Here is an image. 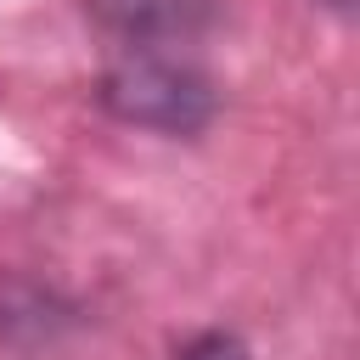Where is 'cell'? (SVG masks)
Segmentation results:
<instances>
[{
  "mask_svg": "<svg viewBox=\"0 0 360 360\" xmlns=\"http://www.w3.org/2000/svg\"><path fill=\"white\" fill-rule=\"evenodd\" d=\"M101 107L118 124L152 135H197L219 112V90L191 56V45H129L101 68Z\"/></svg>",
  "mask_w": 360,
  "mask_h": 360,
  "instance_id": "obj_1",
  "label": "cell"
},
{
  "mask_svg": "<svg viewBox=\"0 0 360 360\" xmlns=\"http://www.w3.org/2000/svg\"><path fill=\"white\" fill-rule=\"evenodd\" d=\"M214 0H90V22L112 51L129 45H197Z\"/></svg>",
  "mask_w": 360,
  "mask_h": 360,
  "instance_id": "obj_2",
  "label": "cell"
},
{
  "mask_svg": "<svg viewBox=\"0 0 360 360\" xmlns=\"http://www.w3.org/2000/svg\"><path fill=\"white\" fill-rule=\"evenodd\" d=\"M56 326H68V304L45 292L39 281H0V338L6 343H51Z\"/></svg>",
  "mask_w": 360,
  "mask_h": 360,
  "instance_id": "obj_3",
  "label": "cell"
},
{
  "mask_svg": "<svg viewBox=\"0 0 360 360\" xmlns=\"http://www.w3.org/2000/svg\"><path fill=\"white\" fill-rule=\"evenodd\" d=\"M174 360H253V354H248L242 338H231V332H197V338H186V343L174 349Z\"/></svg>",
  "mask_w": 360,
  "mask_h": 360,
  "instance_id": "obj_4",
  "label": "cell"
},
{
  "mask_svg": "<svg viewBox=\"0 0 360 360\" xmlns=\"http://www.w3.org/2000/svg\"><path fill=\"white\" fill-rule=\"evenodd\" d=\"M321 6H332V11H349V6H354V0H321Z\"/></svg>",
  "mask_w": 360,
  "mask_h": 360,
  "instance_id": "obj_5",
  "label": "cell"
}]
</instances>
